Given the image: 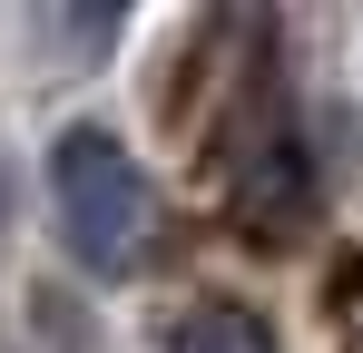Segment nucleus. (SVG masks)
I'll use <instances>...</instances> for the list:
<instances>
[{"label": "nucleus", "instance_id": "f257e3e1", "mask_svg": "<svg viewBox=\"0 0 363 353\" xmlns=\"http://www.w3.org/2000/svg\"><path fill=\"white\" fill-rule=\"evenodd\" d=\"M50 206H60V235H69V255L89 275L128 285V275L157 265L167 206H157V186H147V167H138V147L118 128L79 118V128L50 138Z\"/></svg>", "mask_w": 363, "mask_h": 353}, {"label": "nucleus", "instance_id": "f03ea898", "mask_svg": "<svg viewBox=\"0 0 363 353\" xmlns=\"http://www.w3.org/2000/svg\"><path fill=\"white\" fill-rule=\"evenodd\" d=\"M216 157H226V206L255 245H295L314 216V157H304V118L285 99V69H255L245 108L216 128Z\"/></svg>", "mask_w": 363, "mask_h": 353}, {"label": "nucleus", "instance_id": "7ed1b4c3", "mask_svg": "<svg viewBox=\"0 0 363 353\" xmlns=\"http://www.w3.org/2000/svg\"><path fill=\"white\" fill-rule=\"evenodd\" d=\"M157 344L167 353H275V334H265V314L236 304V294H186Z\"/></svg>", "mask_w": 363, "mask_h": 353}]
</instances>
